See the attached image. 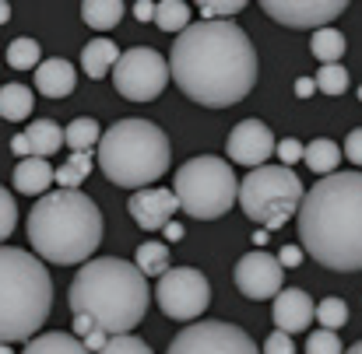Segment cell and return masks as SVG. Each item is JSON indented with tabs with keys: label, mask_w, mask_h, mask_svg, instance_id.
<instances>
[{
	"label": "cell",
	"mask_w": 362,
	"mask_h": 354,
	"mask_svg": "<svg viewBox=\"0 0 362 354\" xmlns=\"http://www.w3.org/2000/svg\"><path fill=\"white\" fill-rule=\"evenodd\" d=\"M169 78L190 102L229 109L257 85V49L236 21L208 18L180 28L169 53Z\"/></svg>",
	"instance_id": "6da1fadb"
},
{
	"label": "cell",
	"mask_w": 362,
	"mask_h": 354,
	"mask_svg": "<svg viewBox=\"0 0 362 354\" xmlns=\"http://www.w3.org/2000/svg\"><path fill=\"white\" fill-rule=\"evenodd\" d=\"M303 249L327 270H362V172H327L299 200Z\"/></svg>",
	"instance_id": "7a4b0ae2"
},
{
	"label": "cell",
	"mask_w": 362,
	"mask_h": 354,
	"mask_svg": "<svg viewBox=\"0 0 362 354\" xmlns=\"http://www.w3.org/2000/svg\"><path fill=\"white\" fill-rule=\"evenodd\" d=\"M67 302L71 312L88 316L99 330L113 337V334H130L144 319L151 291H148V277L134 263L103 256V260H88L78 270Z\"/></svg>",
	"instance_id": "3957f363"
},
{
	"label": "cell",
	"mask_w": 362,
	"mask_h": 354,
	"mask_svg": "<svg viewBox=\"0 0 362 354\" xmlns=\"http://www.w3.org/2000/svg\"><path fill=\"white\" fill-rule=\"evenodd\" d=\"M28 242L57 267L85 263L103 242V211L81 190H46L28 214Z\"/></svg>",
	"instance_id": "277c9868"
},
{
	"label": "cell",
	"mask_w": 362,
	"mask_h": 354,
	"mask_svg": "<svg viewBox=\"0 0 362 354\" xmlns=\"http://www.w3.org/2000/svg\"><path fill=\"white\" fill-rule=\"evenodd\" d=\"M53 309V281L39 256L0 245V344L28 341Z\"/></svg>",
	"instance_id": "5b68a950"
},
{
	"label": "cell",
	"mask_w": 362,
	"mask_h": 354,
	"mask_svg": "<svg viewBox=\"0 0 362 354\" xmlns=\"http://www.w3.org/2000/svg\"><path fill=\"white\" fill-rule=\"evenodd\" d=\"M99 169L123 190H141L162 179L173 161L169 137L148 119H120L99 137Z\"/></svg>",
	"instance_id": "8992f818"
},
{
	"label": "cell",
	"mask_w": 362,
	"mask_h": 354,
	"mask_svg": "<svg viewBox=\"0 0 362 354\" xmlns=\"http://www.w3.org/2000/svg\"><path fill=\"white\" fill-rule=\"evenodd\" d=\"M240 193V179L229 161L215 154L190 158L183 169H176L173 179V197L180 200V211H187L197 221H215L233 211Z\"/></svg>",
	"instance_id": "52a82bcc"
},
{
	"label": "cell",
	"mask_w": 362,
	"mask_h": 354,
	"mask_svg": "<svg viewBox=\"0 0 362 354\" xmlns=\"http://www.w3.org/2000/svg\"><path fill=\"white\" fill-rule=\"evenodd\" d=\"M240 207L246 211L250 221L264 225V228H281L296 218L299 211V200H303V183L299 176L288 169V165H257L246 172V179L240 183V193H236Z\"/></svg>",
	"instance_id": "ba28073f"
},
{
	"label": "cell",
	"mask_w": 362,
	"mask_h": 354,
	"mask_svg": "<svg viewBox=\"0 0 362 354\" xmlns=\"http://www.w3.org/2000/svg\"><path fill=\"white\" fill-rule=\"evenodd\" d=\"M113 85L123 99L130 102H151L162 95V88L169 85V63L158 49L151 46H134L117 56L113 63Z\"/></svg>",
	"instance_id": "9c48e42d"
},
{
	"label": "cell",
	"mask_w": 362,
	"mask_h": 354,
	"mask_svg": "<svg viewBox=\"0 0 362 354\" xmlns=\"http://www.w3.org/2000/svg\"><path fill=\"white\" fill-rule=\"evenodd\" d=\"M155 298L162 305V312L169 319H180V323H190L197 319L208 302H211V284L201 270L194 267H169L155 288Z\"/></svg>",
	"instance_id": "30bf717a"
},
{
	"label": "cell",
	"mask_w": 362,
	"mask_h": 354,
	"mask_svg": "<svg viewBox=\"0 0 362 354\" xmlns=\"http://www.w3.org/2000/svg\"><path fill=\"white\" fill-rule=\"evenodd\" d=\"M165 354H260L257 344L250 341V334L233 326V323H194L187 330H180L169 344Z\"/></svg>",
	"instance_id": "8fae6325"
},
{
	"label": "cell",
	"mask_w": 362,
	"mask_h": 354,
	"mask_svg": "<svg viewBox=\"0 0 362 354\" xmlns=\"http://www.w3.org/2000/svg\"><path fill=\"white\" fill-rule=\"evenodd\" d=\"M236 288H240L246 298L253 302H264V298H274L285 284V267L278 263V256L271 252H246L240 263H236Z\"/></svg>",
	"instance_id": "7c38bea8"
},
{
	"label": "cell",
	"mask_w": 362,
	"mask_h": 354,
	"mask_svg": "<svg viewBox=\"0 0 362 354\" xmlns=\"http://www.w3.org/2000/svg\"><path fill=\"white\" fill-rule=\"evenodd\" d=\"M260 7L285 28H320L345 14L349 0H260Z\"/></svg>",
	"instance_id": "4fadbf2b"
},
{
	"label": "cell",
	"mask_w": 362,
	"mask_h": 354,
	"mask_svg": "<svg viewBox=\"0 0 362 354\" xmlns=\"http://www.w3.org/2000/svg\"><path fill=\"white\" fill-rule=\"evenodd\" d=\"M226 151H229V161L257 169V165H264L274 154V137H271V130L260 119H243L240 126L229 133Z\"/></svg>",
	"instance_id": "5bb4252c"
},
{
	"label": "cell",
	"mask_w": 362,
	"mask_h": 354,
	"mask_svg": "<svg viewBox=\"0 0 362 354\" xmlns=\"http://www.w3.org/2000/svg\"><path fill=\"white\" fill-rule=\"evenodd\" d=\"M127 211H130V218H134L144 232H155V228H162L165 221H173V214L180 211V200L173 197V190L141 186V190H134V197L127 200Z\"/></svg>",
	"instance_id": "9a60e30c"
},
{
	"label": "cell",
	"mask_w": 362,
	"mask_h": 354,
	"mask_svg": "<svg viewBox=\"0 0 362 354\" xmlns=\"http://www.w3.org/2000/svg\"><path fill=\"white\" fill-rule=\"evenodd\" d=\"M313 298L303 291V288H281L278 295H274V309H271V316H274V326L278 330H285V334H303L310 323H313Z\"/></svg>",
	"instance_id": "2e32d148"
},
{
	"label": "cell",
	"mask_w": 362,
	"mask_h": 354,
	"mask_svg": "<svg viewBox=\"0 0 362 354\" xmlns=\"http://www.w3.org/2000/svg\"><path fill=\"white\" fill-rule=\"evenodd\" d=\"M60 147H64V130H60L53 119H35V123H28L25 133L11 137V151H14L18 158H28V154L49 158V154H57Z\"/></svg>",
	"instance_id": "e0dca14e"
},
{
	"label": "cell",
	"mask_w": 362,
	"mask_h": 354,
	"mask_svg": "<svg viewBox=\"0 0 362 354\" xmlns=\"http://www.w3.org/2000/svg\"><path fill=\"white\" fill-rule=\"evenodd\" d=\"M78 85V71L67 60H39L35 67V88L46 99H67Z\"/></svg>",
	"instance_id": "ac0fdd59"
},
{
	"label": "cell",
	"mask_w": 362,
	"mask_h": 354,
	"mask_svg": "<svg viewBox=\"0 0 362 354\" xmlns=\"http://www.w3.org/2000/svg\"><path fill=\"white\" fill-rule=\"evenodd\" d=\"M49 186H53V169H49L46 158L28 154V158L18 161V169H14V190H18V193H25V197H42Z\"/></svg>",
	"instance_id": "d6986e66"
},
{
	"label": "cell",
	"mask_w": 362,
	"mask_h": 354,
	"mask_svg": "<svg viewBox=\"0 0 362 354\" xmlns=\"http://www.w3.org/2000/svg\"><path fill=\"white\" fill-rule=\"evenodd\" d=\"M117 56H120V49H117V42L113 39H106V35H99V39H92L85 49H81V67H85V74L88 78H106L110 71H113V63H117Z\"/></svg>",
	"instance_id": "ffe728a7"
},
{
	"label": "cell",
	"mask_w": 362,
	"mask_h": 354,
	"mask_svg": "<svg viewBox=\"0 0 362 354\" xmlns=\"http://www.w3.org/2000/svg\"><path fill=\"white\" fill-rule=\"evenodd\" d=\"M81 18L95 32L117 28L123 18V0H81Z\"/></svg>",
	"instance_id": "44dd1931"
},
{
	"label": "cell",
	"mask_w": 362,
	"mask_h": 354,
	"mask_svg": "<svg viewBox=\"0 0 362 354\" xmlns=\"http://www.w3.org/2000/svg\"><path fill=\"white\" fill-rule=\"evenodd\" d=\"M303 161H306V169H313L317 176H327V172L338 169L341 147H338L334 140H327V137H317V140H310V144L303 147Z\"/></svg>",
	"instance_id": "7402d4cb"
},
{
	"label": "cell",
	"mask_w": 362,
	"mask_h": 354,
	"mask_svg": "<svg viewBox=\"0 0 362 354\" xmlns=\"http://www.w3.org/2000/svg\"><path fill=\"white\" fill-rule=\"evenodd\" d=\"M21 354H92V351L81 344V337H74V334H60V330H57V334L32 337Z\"/></svg>",
	"instance_id": "603a6c76"
},
{
	"label": "cell",
	"mask_w": 362,
	"mask_h": 354,
	"mask_svg": "<svg viewBox=\"0 0 362 354\" xmlns=\"http://www.w3.org/2000/svg\"><path fill=\"white\" fill-rule=\"evenodd\" d=\"M35 109V95L32 88L25 85H4L0 88V116L18 123V119H28V113Z\"/></svg>",
	"instance_id": "cb8c5ba5"
},
{
	"label": "cell",
	"mask_w": 362,
	"mask_h": 354,
	"mask_svg": "<svg viewBox=\"0 0 362 354\" xmlns=\"http://www.w3.org/2000/svg\"><path fill=\"white\" fill-rule=\"evenodd\" d=\"M345 46L349 42H345V35L338 28H317L313 39H310V49H313V56L320 63H338L345 56Z\"/></svg>",
	"instance_id": "d4e9b609"
},
{
	"label": "cell",
	"mask_w": 362,
	"mask_h": 354,
	"mask_svg": "<svg viewBox=\"0 0 362 354\" xmlns=\"http://www.w3.org/2000/svg\"><path fill=\"white\" fill-rule=\"evenodd\" d=\"M88 172H92V158H88V151H74L67 165L53 169V183H57L60 190H78V186L88 179Z\"/></svg>",
	"instance_id": "484cf974"
},
{
	"label": "cell",
	"mask_w": 362,
	"mask_h": 354,
	"mask_svg": "<svg viewBox=\"0 0 362 354\" xmlns=\"http://www.w3.org/2000/svg\"><path fill=\"white\" fill-rule=\"evenodd\" d=\"M144 277H162L169 270V245L165 242H144L137 245V263H134Z\"/></svg>",
	"instance_id": "4316f807"
},
{
	"label": "cell",
	"mask_w": 362,
	"mask_h": 354,
	"mask_svg": "<svg viewBox=\"0 0 362 354\" xmlns=\"http://www.w3.org/2000/svg\"><path fill=\"white\" fill-rule=\"evenodd\" d=\"M162 32H180L190 25V7L183 0H158L155 4V18H151Z\"/></svg>",
	"instance_id": "83f0119b"
},
{
	"label": "cell",
	"mask_w": 362,
	"mask_h": 354,
	"mask_svg": "<svg viewBox=\"0 0 362 354\" xmlns=\"http://www.w3.org/2000/svg\"><path fill=\"white\" fill-rule=\"evenodd\" d=\"M99 137H103V126H99L95 119H88V116L74 119V123L64 130V144L74 147V151H88V147H95Z\"/></svg>",
	"instance_id": "f1b7e54d"
},
{
	"label": "cell",
	"mask_w": 362,
	"mask_h": 354,
	"mask_svg": "<svg viewBox=\"0 0 362 354\" xmlns=\"http://www.w3.org/2000/svg\"><path fill=\"white\" fill-rule=\"evenodd\" d=\"M39 56H42V49H39L35 39H14V42L7 46V63H11L14 71H32V67H39Z\"/></svg>",
	"instance_id": "f546056e"
},
{
	"label": "cell",
	"mask_w": 362,
	"mask_h": 354,
	"mask_svg": "<svg viewBox=\"0 0 362 354\" xmlns=\"http://www.w3.org/2000/svg\"><path fill=\"white\" fill-rule=\"evenodd\" d=\"M313 85H317V92H324V95H345V92H349V71H345L341 63H324L320 74L313 78Z\"/></svg>",
	"instance_id": "4dcf8cb0"
},
{
	"label": "cell",
	"mask_w": 362,
	"mask_h": 354,
	"mask_svg": "<svg viewBox=\"0 0 362 354\" xmlns=\"http://www.w3.org/2000/svg\"><path fill=\"white\" fill-rule=\"evenodd\" d=\"M313 319L324 323V330H341L349 323V305L341 298H324L317 309H313Z\"/></svg>",
	"instance_id": "1f68e13d"
},
{
	"label": "cell",
	"mask_w": 362,
	"mask_h": 354,
	"mask_svg": "<svg viewBox=\"0 0 362 354\" xmlns=\"http://www.w3.org/2000/svg\"><path fill=\"white\" fill-rule=\"evenodd\" d=\"M95 354H155L141 337H130V334H113L106 337V344Z\"/></svg>",
	"instance_id": "d6a6232c"
},
{
	"label": "cell",
	"mask_w": 362,
	"mask_h": 354,
	"mask_svg": "<svg viewBox=\"0 0 362 354\" xmlns=\"http://www.w3.org/2000/svg\"><path fill=\"white\" fill-rule=\"evenodd\" d=\"M341 337L334 330H317L306 337V354H341Z\"/></svg>",
	"instance_id": "836d02e7"
},
{
	"label": "cell",
	"mask_w": 362,
	"mask_h": 354,
	"mask_svg": "<svg viewBox=\"0 0 362 354\" xmlns=\"http://www.w3.org/2000/svg\"><path fill=\"white\" fill-rule=\"evenodd\" d=\"M14 225H18V204H14V197L0 186V242L14 232Z\"/></svg>",
	"instance_id": "e575fe53"
},
{
	"label": "cell",
	"mask_w": 362,
	"mask_h": 354,
	"mask_svg": "<svg viewBox=\"0 0 362 354\" xmlns=\"http://www.w3.org/2000/svg\"><path fill=\"white\" fill-rule=\"evenodd\" d=\"M197 7L208 14V18H233L246 7V0H197Z\"/></svg>",
	"instance_id": "d590c367"
},
{
	"label": "cell",
	"mask_w": 362,
	"mask_h": 354,
	"mask_svg": "<svg viewBox=\"0 0 362 354\" xmlns=\"http://www.w3.org/2000/svg\"><path fill=\"white\" fill-rule=\"evenodd\" d=\"M274 154L281 158V165H296V161H303V144L296 140V137H285V140H278L274 144Z\"/></svg>",
	"instance_id": "8d00e7d4"
},
{
	"label": "cell",
	"mask_w": 362,
	"mask_h": 354,
	"mask_svg": "<svg viewBox=\"0 0 362 354\" xmlns=\"http://www.w3.org/2000/svg\"><path fill=\"white\" fill-rule=\"evenodd\" d=\"M260 354H296L292 334H285V330H274V334L264 341V351H260Z\"/></svg>",
	"instance_id": "74e56055"
},
{
	"label": "cell",
	"mask_w": 362,
	"mask_h": 354,
	"mask_svg": "<svg viewBox=\"0 0 362 354\" xmlns=\"http://www.w3.org/2000/svg\"><path fill=\"white\" fill-rule=\"evenodd\" d=\"M345 154H349V161L362 165V126L359 130H352V133L345 137Z\"/></svg>",
	"instance_id": "f35d334b"
},
{
	"label": "cell",
	"mask_w": 362,
	"mask_h": 354,
	"mask_svg": "<svg viewBox=\"0 0 362 354\" xmlns=\"http://www.w3.org/2000/svg\"><path fill=\"white\" fill-rule=\"evenodd\" d=\"M299 260H303V249L299 245H281L278 249V263L281 267H299Z\"/></svg>",
	"instance_id": "ab89813d"
},
{
	"label": "cell",
	"mask_w": 362,
	"mask_h": 354,
	"mask_svg": "<svg viewBox=\"0 0 362 354\" xmlns=\"http://www.w3.org/2000/svg\"><path fill=\"white\" fill-rule=\"evenodd\" d=\"M106 337H110V334L95 326L92 334H85V337H81V344H85V348H88V351H92V354H95V351H99V348H103V344H106Z\"/></svg>",
	"instance_id": "60d3db41"
},
{
	"label": "cell",
	"mask_w": 362,
	"mask_h": 354,
	"mask_svg": "<svg viewBox=\"0 0 362 354\" xmlns=\"http://www.w3.org/2000/svg\"><path fill=\"white\" fill-rule=\"evenodd\" d=\"M134 18L137 21H151L155 18V0H137L134 4Z\"/></svg>",
	"instance_id": "b9f144b4"
},
{
	"label": "cell",
	"mask_w": 362,
	"mask_h": 354,
	"mask_svg": "<svg viewBox=\"0 0 362 354\" xmlns=\"http://www.w3.org/2000/svg\"><path fill=\"white\" fill-rule=\"evenodd\" d=\"M92 330H95V323H92L88 316L74 312V337H85V334H92Z\"/></svg>",
	"instance_id": "7bdbcfd3"
},
{
	"label": "cell",
	"mask_w": 362,
	"mask_h": 354,
	"mask_svg": "<svg viewBox=\"0 0 362 354\" xmlns=\"http://www.w3.org/2000/svg\"><path fill=\"white\" fill-rule=\"evenodd\" d=\"M313 92H317V85H313L310 78H299V81H296V95H299V99H310Z\"/></svg>",
	"instance_id": "ee69618b"
},
{
	"label": "cell",
	"mask_w": 362,
	"mask_h": 354,
	"mask_svg": "<svg viewBox=\"0 0 362 354\" xmlns=\"http://www.w3.org/2000/svg\"><path fill=\"white\" fill-rule=\"evenodd\" d=\"M162 232H165V238H169V242H180V238H183V225L165 221V225H162Z\"/></svg>",
	"instance_id": "f6af8a7d"
},
{
	"label": "cell",
	"mask_w": 362,
	"mask_h": 354,
	"mask_svg": "<svg viewBox=\"0 0 362 354\" xmlns=\"http://www.w3.org/2000/svg\"><path fill=\"white\" fill-rule=\"evenodd\" d=\"M7 21H11V4L0 0V25H7Z\"/></svg>",
	"instance_id": "bcb514c9"
},
{
	"label": "cell",
	"mask_w": 362,
	"mask_h": 354,
	"mask_svg": "<svg viewBox=\"0 0 362 354\" xmlns=\"http://www.w3.org/2000/svg\"><path fill=\"white\" fill-rule=\"evenodd\" d=\"M341 354H362V341L356 344V348H349V351H341Z\"/></svg>",
	"instance_id": "7dc6e473"
},
{
	"label": "cell",
	"mask_w": 362,
	"mask_h": 354,
	"mask_svg": "<svg viewBox=\"0 0 362 354\" xmlns=\"http://www.w3.org/2000/svg\"><path fill=\"white\" fill-rule=\"evenodd\" d=\"M0 354H14L11 351V344H0Z\"/></svg>",
	"instance_id": "c3c4849f"
},
{
	"label": "cell",
	"mask_w": 362,
	"mask_h": 354,
	"mask_svg": "<svg viewBox=\"0 0 362 354\" xmlns=\"http://www.w3.org/2000/svg\"><path fill=\"white\" fill-rule=\"evenodd\" d=\"M359 99H362V85H359Z\"/></svg>",
	"instance_id": "681fc988"
}]
</instances>
